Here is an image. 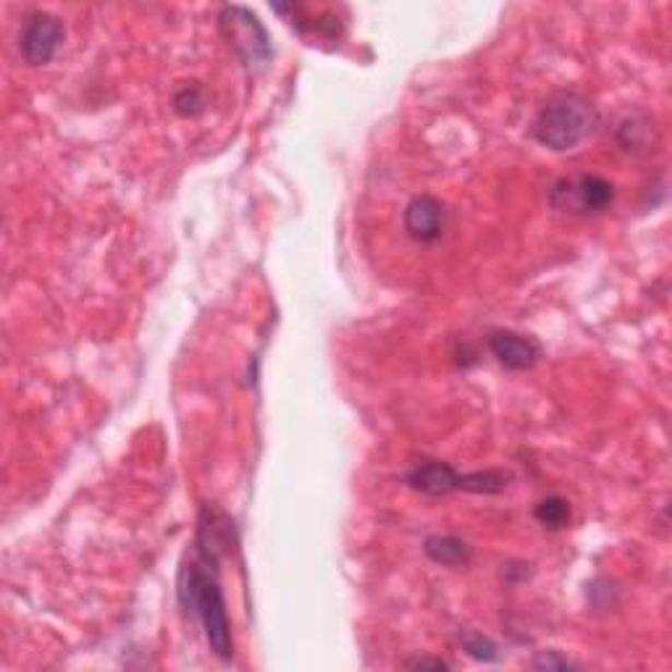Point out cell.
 Wrapping results in <instances>:
<instances>
[{
    "instance_id": "6da1fadb",
    "label": "cell",
    "mask_w": 672,
    "mask_h": 672,
    "mask_svg": "<svg viewBox=\"0 0 672 672\" xmlns=\"http://www.w3.org/2000/svg\"><path fill=\"white\" fill-rule=\"evenodd\" d=\"M179 602L185 610L192 612L200 620L202 630H205L208 646L221 662H232L234 659V638L229 612H226V599L221 591L219 576H215V565L208 559H192L187 567H181L179 576Z\"/></svg>"
},
{
    "instance_id": "7a4b0ae2",
    "label": "cell",
    "mask_w": 672,
    "mask_h": 672,
    "mask_svg": "<svg viewBox=\"0 0 672 672\" xmlns=\"http://www.w3.org/2000/svg\"><path fill=\"white\" fill-rule=\"evenodd\" d=\"M599 123V114L589 97L578 93H557L544 103L533 121V137L539 145L565 153L578 148Z\"/></svg>"
},
{
    "instance_id": "3957f363",
    "label": "cell",
    "mask_w": 672,
    "mask_h": 672,
    "mask_svg": "<svg viewBox=\"0 0 672 672\" xmlns=\"http://www.w3.org/2000/svg\"><path fill=\"white\" fill-rule=\"evenodd\" d=\"M219 32L234 54L243 58L245 67L260 69L271 61L269 30L245 5H224L219 14Z\"/></svg>"
},
{
    "instance_id": "277c9868",
    "label": "cell",
    "mask_w": 672,
    "mask_h": 672,
    "mask_svg": "<svg viewBox=\"0 0 672 672\" xmlns=\"http://www.w3.org/2000/svg\"><path fill=\"white\" fill-rule=\"evenodd\" d=\"M617 189L610 179L597 174H580L573 179H557L550 187V205L559 213L597 215L610 211Z\"/></svg>"
},
{
    "instance_id": "5b68a950",
    "label": "cell",
    "mask_w": 672,
    "mask_h": 672,
    "mask_svg": "<svg viewBox=\"0 0 672 672\" xmlns=\"http://www.w3.org/2000/svg\"><path fill=\"white\" fill-rule=\"evenodd\" d=\"M63 43V24L61 19L45 11H35L24 22L22 35H19V50L30 67H45L54 61Z\"/></svg>"
},
{
    "instance_id": "8992f818",
    "label": "cell",
    "mask_w": 672,
    "mask_h": 672,
    "mask_svg": "<svg viewBox=\"0 0 672 672\" xmlns=\"http://www.w3.org/2000/svg\"><path fill=\"white\" fill-rule=\"evenodd\" d=\"M447 226V205L434 194H415L404 208V232L421 245H431L444 234Z\"/></svg>"
},
{
    "instance_id": "52a82bcc",
    "label": "cell",
    "mask_w": 672,
    "mask_h": 672,
    "mask_svg": "<svg viewBox=\"0 0 672 672\" xmlns=\"http://www.w3.org/2000/svg\"><path fill=\"white\" fill-rule=\"evenodd\" d=\"M488 350L507 370H531L541 361V344L518 331H494L488 337Z\"/></svg>"
},
{
    "instance_id": "ba28073f",
    "label": "cell",
    "mask_w": 672,
    "mask_h": 672,
    "mask_svg": "<svg viewBox=\"0 0 672 672\" xmlns=\"http://www.w3.org/2000/svg\"><path fill=\"white\" fill-rule=\"evenodd\" d=\"M408 486L428 497H447L460 492V473L439 460H426L408 473Z\"/></svg>"
},
{
    "instance_id": "9c48e42d",
    "label": "cell",
    "mask_w": 672,
    "mask_h": 672,
    "mask_svg": "<svg viewBox=\"0 0 672 672\" xmlns=\"http://www.w3.org/2000/svg\"><path fill=\"white\" fill-rule=\"evenodd\" d=\"M423 552L444 567H465L471 563V546L458 537H428Z\"/></svg>"
},
{
    "instance_id": "30bf717a",
    "label": "cell",
    "mask_w": 672,
    "mask_h": 672,
    "mask_svg": "<svg viewBox=\"0 0 672 672\" xmlns=\"http://www.w3.org/2000/svg\"><path fill=\"white\" fill-rule=\"evenodd\" d=\"M512 473L505 471H475L460 475V492L471 494H502L510 486Z\"/></svg>"
},
{
    "instance_id": "8fae6325",
    "label": "cell",
    "mask_w": 672,
    "mask_h": 672,
    "mask_svg": "<svg viewBox=\"0 0 672 672\" xmlns=\"http://www.w3.org/2000/svg\"><path fill=\"white\" fill-rule=\"evenodd\" d=\"M533 518H537L544 528H550V531H559V528L570 526V518H573L570 502L557 497V494L539 499V505L533 507Z\"/></svg>"
},
{
    "instance_id": "7c38bea8",
    "label": "cell",
    "mask_w": 672,
    "mask_h": 672,
    "mask_svg": "<svg viewBox=\"0 0 672 672\" xmlns=\"http://www.w3.org/2000/svg\"><path fill=\"white\" fill-rule=\"evenodd\" d=\"M460 644L479 662H499V646L479 630H460Z\"/></svg>"
},
{
    "instance_id": "4fadbf2b",
    "label": "cell",
    "mask_w": 672,
    "mask_h": 672,
    "mask_svg": "<svg viewBox=\"0 0 672 672\" xmlns=\"http://www.w3.org/2000/svg\"><path fill=\"white\" fill-rule=\"evenodd\" d=\"M174 108L179 116H198L205 108V95L198 84H189V87L179 90L174 97Z\"/></svg>"
},
{
    "instance_id": "5bb4252c",
    "label": "cell",
    "mask_w": 672,
    "mask_h": 672,
    "mask_svg": "<svg viewBox=\"0 0 672 672\" xmlns=\"http://www.w3.org/2000/svg\"><path fill=\"white\" fill-rule=\"evenodd\" d=\"M533 670H578V664L570 657H565L563 651H539L531 662Z\"/></svg>"
},
{
    "instance_id": "9a60e30c",
    "label": "cell",
    "mask_w": 672,
    "mask_h": 672,
    "mask_svg": "<svg viewBox=\"0 0 672 672\" xmlns=\"http://www.w3.org/2000/svg\"><path fill=\"white\" fill-rule=\"evenodd\" d=\"M410 670H449L452 664L444 662V659H431V657H417V659H410L408 662Z\"/></svg>"
}]
</instances>
